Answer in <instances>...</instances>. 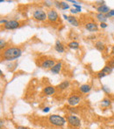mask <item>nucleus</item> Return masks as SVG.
Masks as SVG:
<instances>
[{
  "instance_id": "nucleus-1",
  "label": "nucleus",
  "mask_w": 114,
  "mask_h": 129,
  "mask_svg": "<svg viewBox=\"0 0 114 129\" xmlns=\"http://www.w3.org/2000/svg\"><path fill=\"white\" fill-rule=\"evenodd\" d=\"M22 54V50L19 48H8L4 51L2 56L5 61H13Z\"/></svg>"
},
{
  "instance_id": "nucleus-2",
  "label": "nucleus",
  "mask_w": 114,
  "mask_h": 129,
  "mask_svg": "<svg viewBox=\"0 0 114 129\" xmlns=\"http://www.w3.org/2000/svg\"><path fill=\"white\" fill-rule=\"evenodd\" d=\"M49 122L55 126H62L65 125L66 119L60 115H56V114H53V115L49 116Z\"/></svg>"
},
{
  "instance_id": "nucleus-3",
  "label": "nucleus",
  "mask_w": 114,
  "mask_h": 129,
  "mask_svg": "<svg viewBox=\"0 0 114 129\" xmlns=\"http://www.w3.org/2000/svg\"><path fill=\"white\" fill-rule=\"evenodd\" d=\"M33 16L36 20H39V21H44V20H46L47 19V14H46V12L42 11V10H36V11H34Z\"/></svg>"
},
{
  "instance_id": "nucleus-4",
  "label": "nucleus",
  "mask_w": 114,
  "mask_h": 129,
  "mask_svg": "<svg viewBox=\"0 0 114 129\" xmlns=\"http://www.w3.org/2000/svg\"><path fill=\"white\" fill-rule=\"evenodd\" d=\"M68 123H69V125L74 126V127H78V126H80V125H81V120L75 115L68 116Z\"/></svg>"
},
{
  "instance_id": "nucleus-5",
  "label": "nucleus",
  "mask_w": 114,
  "mask_h": 129,
  "mask_svg": "<svg viewBox=\"0 0 114 129\" xmlns=\"http://www.w3.org/2000/svg\"><path fill=\"white\" fill-rule=\"evenodd\" d=\"M19 27V23L16 20H9L5 25V29L6 30H14Z\"/></svg>"
},
{
  "instance_id": "nucleus-6",
  "label": "nucleus",
  "mask_w": 114,
  "mask_h": 129,
  "mask_svg": "<svg viewBox=\"0 0 114 129\" xmlns=\"http://www.w3.org/2000/svg\"><path fill=\"white\" fill-rule=\"evenodd\" d=\"M80 101H81V98L78 96H75V95L71 96L68 98V104L71 106H75V105H78Z\"/></svg>"
},
{
  "instance_id": "nucleus-7",
  "label": "nucleus",
  "mask_w": 114,
  "mask_h": 129,
  "mask_svg": "<svg viewBox=\"0 0 114 129\" xmlns=\"http://www.w3.org/2000/svg\"><path fill=\"white\" fill-rule=\"evenodd\" d=\"M58 13H57L56 11L54 10H50V11L47 12V19L49 21L51 22H55L58 19Z\"/></svg>"
},
{
  "instance_id": "nucleus-8",
  "label": "nucleus",
  "mask_w": 114,
  "mask_h": 129,
  "mask_svg": "<svg viewBox=\"0 0 114 129\" xmlns=\"http://www.w3.org/2000/svg\"><path fill=\"white\" fill-rule=\"evenodd\" d=\"M55 64L56 63L54 60H46L41 63V67L43 69H52Z\"/></svg>"
},
{
  "instance_id": "nucleus-9",
  "label": "nucleus",
  "mask_w": 114,
  "mask_h": 129,
  "mask_svg": "<svg viewBox=\"0 0 114 129\" xmlns=\"http://www.w3.org/2000/svg\"><path fill=\"white\" fill-rule=\"evenodd\" d=\"M85 27H86V29H87L88 31H90V32H97L98 30V25L96 24V23H93V22L87 23V24L85 25Z\"/></svg>"
},
{
  "instance_id": "nucleus-10",
  "label": "nucleus",
  "mask_w": 114,
  "mask_h": 129,
  "mask_svg": "<svg viewBox=\"0 0 114 129\" xmlns=\"http://www.w3.org/2000/svg\"><path fill=\"white\" fill-rule=\"evenodd\" d=\"M98 13H104V14H107L109 12V11H111L110 9H109V7L107 5H99L98 7Z\"/></svg>"
},
{
  "instance_id": "nucleus-11",
  "label": "nucleus",
  "mask_w": 114,
  "mask_h": 129,
  "mask_svg": "<svg viewBox=\"0 0 114 129\" xmlns=\"http://www.w3.org/2000/svg\"><path fill=\"white\" fill-rule=\"evenodd\" d=\"M54 49H55V50H56L58 53H63V52L65 51V49H64V47L62 46V42H61L60 40H57L56 42H55Z\"/></svg>"
},
{
  "instance_id": "nucleus-12",
  "label": "nucleus",
  "mask_w": 114,
  "mask_h": 129,
  "mask_svg": "<svg viewBox=\"0 0 114 129\" xmlns=\"http://www.w3.org/2000/svg\"><path fill=\"white\" fill-rule=\"evenodd\" d=\"M43 91L46 95L51 96V95L54 94V92H55V89H54L53 86H47V87H45V88H44Z\"/></svg>"
},
{
  "instance_id": "nucleus-13",
  "label": "nucleus",
  "mask_w": 114,
  "mask_h": 129,
  "mask_svg": "<svg viewBox=\"0 0 114 129\" xmlns=\"http://www.w3.org/2000/svg\"><path fill=\"white\" fill-rule=\"evenodd\" d=\"M62 62H57L56 64L51 69V72L53 74H58V73L60 72V70H62Z\"/></svg>"
},
{
  "instance_id": "nucleus-14",
  "label": "nucleus",
  "mask_w": 114,
  "mask_h": 129,
  "mask_svg": "<svg viewBox=\"0 0 114 129\" xmlns=\"http://www.w3.org/2000/svg\"><path fill=\"white\" fill-rule=\"evenodd\" d=\"M90 90H91V86L89 84H83L80 86V91L83 93H88L90 91Z\"/></svg>"
},
{
  "instance_id": "nucleus-15",
  "label": "nucleus",
  "mask_w": 114,
  "mask_h": 129,
  "mask_svg": "<svg viewBox=\"0 0 114 129\" xmlns=\"http://www.w3.org/2000/svg\"><path fill=\"white\" fill-rule=\"evenodd\" d=\"M68 21L69 22L72 26H74V27H78L79 26L78 20H77V19L73 16H68Z\"/></svg>"
},
{
  "instance_id": "nucleus-16",
  "label": "nucleus",
  "mask_w": 114,
  "mask_h": 129,
  "mask_svg": "<svg viewBox=\"0 0 114 129\" xmlns=\"http://www.w3.org/2000/svg\"><path fill=\"white\" fill-rule=\"evenodd\" d=\"M95 47H96V48L100 52H103L104 50L105 49V45H104L102 41H98V42H96Z\"/></svg>"
},
{
  "instance_id": "nucleus-17",
  "label": "nucleus",
  "mask_w": 114,
  "mask_h": 129,
  "mask_svg": "<svg viewBox=\"0 0 114 129\" xmlns=\"http://www.w3.org/2000/svg\"><path fill=\"white\" fill-rule=\"evenodd\" d=\"M97 19L101 22V23H105L107 20V16L104 13H98L97 14Z\"/></svg>"
},
{
  "instance_id": "nucleus-18",
  "label": "nucleus",
  "mask_w": 114,
  "mask_h": 129,
  "mask_svg": "<svg viewBox=\"0 0 114 129\" xmlns=\"http://www.w3.org/2000/svg\"><path fill=\"white\" fill-rule=\"evenodd\" d=\"M68 86H69V82H68V81H64L62 83H61L58 87H59V89L61 90H65L68 88Z\"/></svg>"
},
{
  "instance_id": "nucleus-19",
  "label": "nucleus",
  "mask_w": 114,
  "mask_h": 129,
  "mask_svg": "<svg viewBox=\"0 0 114 129\" xmlns=\"http://www.w3.org/2000/svg\"><path fill=\"white\" fill-rule=\"evenodd\" d=\"M68 48L71 49H77L79 48V43L76 41H71L68 43Z\"/></svg>"
},
{
  "instance_id": "nucleus-20",
  "label": "nucleus",
  "mask_w": 114,
  "mask_h": 129,
  "mask_svg": "<svg viewBox=\"0 0 114 129\" xmlns=\"http://www.w3.org/2000/svg\"><path fill=\"white\" fill-rule=\"evenodd\" d=\"M112 70H113V69H112L111 67H110V66H105V67L101 71L104 73L105 75H108V74H110V73L112 72Z\"/></svg>"
},
{
  "instance_id": "nucleus-21",
  "label": "nucleus",
  "mask_w": 114,
  "mask_h": 129,
  "mask_svg": "<svg viewBox=\"0 0 114 129\" xmlns=\"http://www.w3.org/2000/svg\"><path fill=\"white\" fill-rule=\"evenodd\" d=\"M111 100L110 99H108V98H104V99L102 101V106H104V107H108V106H110L111 105Z\"/></svg>"
},
{
  "instance_id": "nucleus-22",
  "label": "nucleus",
  "mask_w": 114,
  "mask_h": 129,
  "mask_svg": "<svg viewBox=\"0 0 114 129\" xmlns=\"http://www.w3.org/2000/svg\"><path fill=\"white\" fill-rule=\"evenodd\" d=\"M61 9L62 10H68V9H69V5L65 2H61Z\"/></svg>"
},
{
  "instance_id": "nucleus-23",
  "label": "nucleus",
  "mask_w": 114,
  "mask_h": 129,
  "mask_svg": "<svg viewBox=\"0 0 114 129\" xmlns=\"http://www.w3.org/2000/svg\"><path fill=\"white\" fill-rule=\"evenodd\" d=\"M5 47V42L4 41L3 39H1V40H0V48L3 49Z\"/></svg>"
},
{
  "instance_id": "nucleus-24",
  "label": "nucleus",
  "mask_w": 114,
  "mask_h": 129,
  "mask_svg": "<svg viewBox=\"0 0 114 129\" xmlns=\"http://www.w3.org/2000/svg\"><path fill=\"white\" fill-rule=\"evenodd\" d=\"M73 6L75 7V9H76V10H77V11H78V12H80V11H81L82 7H81V5H77V4H76V5H73Z\"/></svg>"
},
{
  "instance_id": "nucleus-25",
  "label": "nucleus",
  "mask_w": 114,
  "mask_h": 129,
  "mask_svg": "<svg viewBox=\"0 0 114 129\" xmlns=\"http://www.w3.org/2000/svg\"><path fill=\"white\" fill-rule=\"evenodd\" d=\"M105 74L104 72H102V71H100V72H98V77L99 78V79H101V78H103V77H104L105 76Z\"/></svg>"
},
{
  "instance_id": "nucleus-26",
  "label": "nucleus",
  "mask_w": 114,
  "mask_h": 129,
  "mask_svg": "<svg viewBox=\"0 0 114 129\" xmlns=\"http://www.w3.org/2000/svg\"><path fill=\"white\" fill-rule=\"evenodd\" d=\"M106 16H107V18H108V17H112V16H114V10H111V11H109L108 13L106 14Z\"/></svg>"
},
{
  "instance_id": "nucleus-27",
  "label": "nucleus",
  "mask_w": 114,
  "mask_h": 129,
  "mask_svg": "<svg viewBox=\"0 0 114 129\" xmlns=\"http://www.w3.org/2000/svg\"><path fill=\"white\" fill-rule=\"evenodd\" d=\"M102 89H103L104 91L106 92V93H110V91H111L110 89H109L108 87H106V86H103V87H102Z\"/></svg>"
},
{
  "instance_id": "nucleus-28",
  "label": "nucleus",
  "mask_w": 114,
  "mask_h": 129,
  "mask_svg": "<svg viewBox=\"0 0 114 129\" xmlns=\"http://www.w3.org/2000/svg\"><path fill=\"white\" fill-rule=\"evenodd\" d=\"M100 27L101 28H106L107 25H106V23H100Z\"/></svg>"
},
{
  "instance_id": "nucleus-29",
  "label": "nucleus",
  "mask_w": 114,
  "mask_h": 129,
  "mask_svg": "<svg viewBox=\"0 0 114 129\" xmlns=\"http://www.w3.org/2000/svg\"><path fill=\"white\" fill-rule=\"evenodd\" d=\"M54 5H56L57 8L61 9V2H54Z\"/></svg>"
},
{
  "instance_id": "nucleus-30",
  "label": "nucleus",
  "mask_w": 114,
  "mask_h": 129,
  "mask_svg": "<svg viewBox=\"0 0 114 129\" xmlns=\"http://www.w3.org/2000/svg\"><path fill=\"white\" fill-rule=\"evenodd\" d=\"M49 111H50V107H45L43 109V112L44 113H48Z\"/></svg>"
},
{
  "instance_id": "nucleus-31",
  "label": "nucleus",
  "mask_w": 114,
  "mask_h": 129,
  "mask_svg": "<svg viewBox=\"0 0 114 129\" xmlns=\"http://www.w3.org/2000/svg\"><path fill=\"white\" fill-rule=\"evenodd\" d=\"M7 22H8V21H7L6 19H1V20H0V23H1V24H5V25Z\"/></svg>"
},
{
  "instance_id": "nucleus-32",
  "label": "nucleus",
  "mask_w": 114,
  "mask_h": 129,
  "mask_svg": "<svg viewBox=\"0 0 114 129\" xmlns=\"http://www.w3.org/2000/svg\"><path fill=\"white\" fill-rule=\"evenodd\" d=\"M71 13H73V14H76V12H78V11H77V10H76V9H72V10H71Z\"/></svg>"
},
{
  "instance_id": "nucleus-33",
  "label": "nucleus",
  "mask_w": 114,
  "mask_h": 129,
  "mask_svg": "<svg viewBox=\"0 0 114 129\" xmlns=\"http://www.w3.org/2000/svg\"><path fill=\"white\" fill-rule=\"evenodd\" d=\"M51 3H52V2H49V1H46V2H45V5L47 4V5L49 6V5H51Z\"/></svg>"
},
{
  "instance_id": "nucleus-34",
  "label": "nucleus",
  "mask_w": 114,
  "mask_h": 129,
  "mask_svg": "<svg viewBox=\"0 0 114 129\" xmlns=\"http://www.w3.org/2000/svg\"><path fill=\"white\" fill-rule=\"evenodd\" d=\"M17 129H28V128L25 127V126H19V127H18Z\"/></svg>"
},
{
  "instance_id": "nucleus-35",
  "label": "nucleus",
  "mask_w": 114,
  "mask_h": 129,
  "mask_svg": "<svg viewBox=\"0 0 114 129\" xmlns=\"http://www.w3.org/2000/svg\"><path fill=\"white\" fill-rule=\"evenodd\" d=\"M62 16H63V18H64V19H66V20H68V16H67V15H65V14H63Z\"/></svg>"
},
{
  "instance_id": "nucleus-36",
  "label": "nucleus",
  "mask_w": 114,
  "mask_h": 129,
  "mask_svg": "<svg viewBox=\"0 0 114 129\" xmlns=\"http://www.w3.org/2000/svg\"><path fill=\"white\" fill-rule=\"evenodd\" d=\"M111 54H114V46L112 47V48H111Z\"/></svg>"
},
{
  "instance_id": "nucleus-37",
  "label": "nucleus",
  "mask_w": 114,
  "mask_h": 129,
  "mask_svg": "<svg viewBox=\"0 0 114 129\" xmlns=\"http://www.w3.org/2000/svg\"><path fill=\"white\" fill-rule=\"evenodd\" d=\"M0 126H3V120H1V123H0Z\"/></svg>"
},
{
  "instance_id": "nucleus-38",
  "label": "nucleus",
  "mask_w": 114,
  "mask_h": 129,
  "mask_svg": "<svg viewBox=\"0 0 114 129\" xmlns=\"http://www.w3.org/2000/svg\"><path fill=\"white\" fill-rule=\"evenodd\" d=\"M112 61H113V62H114V58H113V59H112Z\"/></svg>"
}]
</instances>
